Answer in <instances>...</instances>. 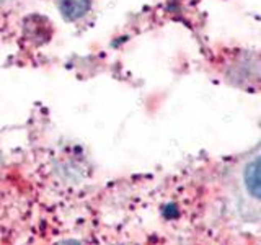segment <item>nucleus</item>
Wrapping results in <instances>:
<instances>
[{
    "label": "nucleus",
    "instance_id": "obj_1",
    "mask_svg": "<svg viewBox=\"0 0 261 245\" xmlns=\"http://www.w3.org/2000/svg\"><path fill=\"white\" fill-rule=\"evenodd\" d=\"M243 183L253 198L261 201V149L245 165Z\"/></svg>",
    "mask_w": 261,
    "mask_h": 245
},
{
    "label": "nucleus",
    "instance_id": "obj_2",
    "mask_svg": "<svg viewBox=\"0 0 261 245\" xmlns=\"http://www.w3.org/2000/svg\"><path fill=\"white\" fill-rule=\"evenodd\" d=\"M92 8V0H59V12L64 20L75 21L88 13Z\"/></svg>",
    "mask_w": 261,
    "mask_h": 245
},
{
    "label": "nucleus",
    "instance_id": "obj_3",
    "mask_svg": "<svg viewBox=\"0 0 261 245\" xmlns=\"http://www.w3.org/2000/svg\"><path fill=\"white\" fill-rule=\"evenodd\" d=\"M56 245H80V243H77V242H70V240H67V242H59V243H56Z\"/></svg>",
    "mask_w": 261,
    "mask_h": 245
}]
</instances>
